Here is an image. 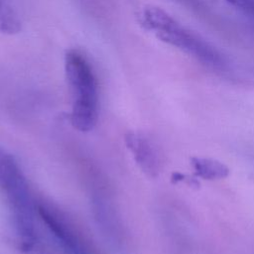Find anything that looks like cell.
<instances>
[{
  "label": "cell",
  "instance_id": "6da1fadb",
  "mask_svg": "<svg viewBox=\"0 0 254 254\" xmlns=\"http://www.w3.org/2000/svg\"><path fill=\"white\" fill-rule=\"evenodd\" d=\"M142 27L152 32L160 41L173 46L204 64L222 67L225 64L222 55L208 42L180 24L163 9L146 6L140 13Z\"/></svg>",
  "mask_w": 254,
  "mask_h": 254
},
{
  "label": "cell",
  "instance_id": "7a4b0ae2",
  "mask_svg": "<svg viewBox=\"0 0 254 254\" xmlns=\"http://www.w3.org/2000/svg\"><path fill=\"white\" fill-rule=\"evenodd\" d=\"M64 70L71 93V125L80 132L94 128L98 117L97 82L86 58L75 50L64 57Z\"/></svg>",
  "mask_w": 254,
  "mask_h": 254
},
{
  "label": "cell",
  "instance_id": "3957f363",
  "mask_svg": "<svg viewBox=\"0 0 254 254\" xmlns=\"http://www.w3.org/2000/svg\"><path fill=\"white\" fill-rule=\"evenodd\" d=\"M12 214L13 224L17 233L20 247L23 251H30L36 243L35 211L36 206L29 190L28 184L22 172L16 175L3 189Z\"/></svg>",
  "mask_w": 254,
  "mask_h": 254
},
{
  "label": "cell",
  "instance_id": "277c9868",
  "mask_svg": "<svg viewBox=\"0 0 254 254\" xmlns=\"http://www.w3.org/2000/svg\"><path fill=\"white\" fill-rule=\"evenodd\" d=\"M37 211L66 254H92L79 235L57 212L44 204H39Z\"/></svg>",
  "mask_w": 254,
  "mask_h": 254
},
{
  "label": "cell",
  "instance_id": "5b68a950",
  "mask_svg": "<svg viewBox=\"0 0 254 254\" xmlns=\"http://www.w3.org/2000/svg\"><path fill=\"white\" fill-rule=\"evenodd\" d=\"M125 144L132 153L139 168L149 177H156L159 172V160L151 141L138 132H128Z\"/></svg>",
  "mask_w": 254,
  "mask_h": 254
},
{
  "label": "cell",
  "instance_id": "8992f818",
  "mask_svg": "<svg viewBox=\"0 0 254 254\" xmlns=\"http://www.w3.org/2000/svg\"><path fill=\"white\" fill-rule=\"evenodd\" d=\"M190 165L195 177L203 180H221L229 175V169L223 163L214 159L192 157Z\"/></svg>",
  "mask_w": 254,
  "mask_h": 254
},
{
  "label": "cell",
  "instance_id": "52a82bcc",
  "mask_svg": "<svg viewBox=\"0 0 254 254\" xmlns=\"http://www.w3.org/2000/svg\"><path fill=\"white\" fill-rule=\"evenodd\" d=\"M21 30V23L9 5L0 0V32L5 34H16Z\"/></svg>",
  "mask_w": 254,
  "mask_h": 254
},
{
  "label": "cell",
  "instance_id": "ba28073f",
  "mask_svg": "<svg viewBox=\"0 0 254 254\" xmlns=\"http://www.w3.org/2000/svg\"><path fill=\"white\" fill-rule=\"evenodd\" d=\"M21 170L14 158L0 147V189H2Z\"/></svg>",
  "mask_w": 254,
  "mask_h": 254
},
{
  "label": "cell",
  "instance_id": "9c48e42d",
  "mask_svg": "<svg viewBox=\"0 0 254 254\" xmlns=\"http://www.w3.org/2000/svg\"><path fill=\"white\" fill-rule=\"evenodd\" d=\"M232 8L254 18V0H222Z\"/></svg>",
  "mask_w": 254,
  "mask_h": 254
},
{
  "label": "cell",
  "instance_id": "30bf717a",
  "mask_svg": "<svg viewBox=\"0 0 254 254\" xmlns=\"http://www.w3.org/2000/svg\"><path fill=\"white\" fill-rule=\"evenodd\" d=\"M172 181H173V183L184 182V183H187L190 187H197L198 186V182L196 181L195 178L188 177V176L183 175L181 173H174L173 176H172Z\"/></svg>",
  "mask_w": 254,
  "mask_h": 254
}]
</instances>
